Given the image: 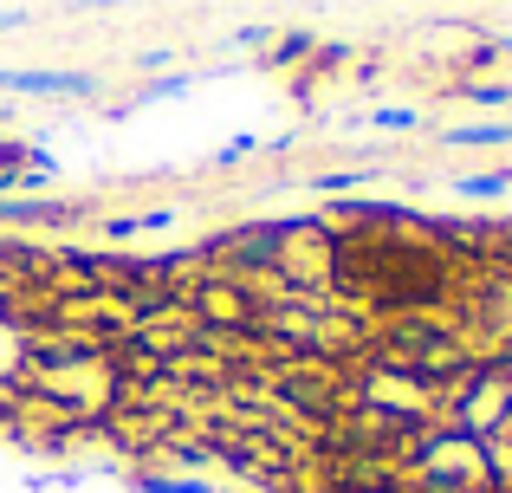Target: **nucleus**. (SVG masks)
I'll use <instances>...</instances> for the list:
<instances>
[{"mask_svg":"<svg viewBox=\"0 0 512 493\" xmlns=\"http://www.w3.org/2000/svg\"><path fill=\"white\" fill-rule=\"evenodd\" d=\"M0 91H39V98H72V91H91V72H0Z\"/></svg>","mask_w":512,"mask_h":493,"instance_id":"1","label":"nucleus"},{"mask_svg":"<svg viewBox=\"0 0 512 493\" xmlns=\"http://www.w3.org/2000/svg\"><path fill=\"white\" fill-rule=\"evenodd\" d=\"M467 98H474V104H493V111H500V104H512V85H474Z\"/></svg>","mask_w":512,"mask_h":493,"instance_id":"2","label":"nucleus"},{"mask_svg":"<svg viewBox=\"0 0 512 493\" xmlns=\"http://www.w3.org/2000/svg\"><path fill=\"white\" fill-rule=\"evenodd\" d=\"M506 59H512V39H506Z\"/></svg>","mask_w":512,"mask_h":493,"instance_id":"5","label":"nucleus"},{"mask_svg":"<svg viewBox=\"0 0 512 493\" xmlns=\"http://www.w3.org/2000/svg\"><path fill=\"white\" fill-rule=\"evenodd\" d=\"M363 124H376V130H409L415 117H409V111H370V117H363Z\"/></svg>","mask_w":512,"mask_h":493,"instance_id":"3","label":"nucleus"},{"mask_svg":"<svg viewBox=\"0 0 512 493\" xmlns=\"http://www.w3.org/2000/svg\"><path fill=\"white\" fill-rule=\"evenodd\" d=\"M20 20H26L20 7H0V33H7V26H20Z\"/></svg>","mask_w":512,"mask_h":493,"instance_id":"4","label":"nucleus"}]
</instances>
